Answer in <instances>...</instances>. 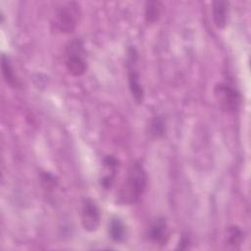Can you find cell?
<instances>
[{
    "label": "cell",
    "instance_id": "obj_5",
    "mask_svg": "<svg viewBox=\"0 0 251 251\" xmlns=\"http://www.w3.org/2000/svg\"><path fill=\"white\" fill-rule=\"evenodd\" d=\"M214 93L221 108L226 112H235L240 104V95L237 90L226 83H218Z\"/></svg>",
    "mask_w": 251,
    "mask_h": 251
},
{
    "label": "cell",
    "instance_id": "obj_13",
    "mask_svg": "<svg viewBox=\"0 0 251 251\" xmlns=\"http://www.w3.org/2000/svg\"><path fill=\"white\" fill-rule=\"evenodd\" d=\"M165 122L160 117H155L150 124V132L155 137H161L165 133Z\"/></svg>",
    "mask_w": 251,
    "mask_h": 251
},
{
    "label": "cell",
    "instance_id": "obj_4",
    "mask_svg": "<svg viewBox=\"0 0 251 251\" xmlns=\"http://www.w3.org/2000/svg\"><path fill=\"white\" fill-rule=\"evenodd\" d=\"M136 62H137V51L134 47L131 46L127 50V59H126L128 85L134 100L138 104H141L144 98V92L140 83L139 75L136 70Z\"/></svg>",
    "mask_w": 251,
    "mask_h": 251
},
{
    "label": "cell",
    "instance_id": "obj_11",
    "mask_svg": "<svg viewBox=\"0 0 251 251\" xmlns=\"http://www.w3.org/2000/svg\"><path fill=\"white\" fill-rule=\"evenodd\" d=\"M161 14V3L158 1H148L145 4V19L148 23H155Z\"/></svg>",
    "mask_w": 251,
    "mask_h": 251
},
{
    "label": "cell",
    "instance_id": "obj_10",
    "mask_svg": "<svg viewBox=\"0 0 251 251\" xmlns=\"http://www.w3.org/2000/svg\"><path fill=\"white\" fill-rule=\"evenodd\" d=\"M1 68H2V74L5 81L12 87H19L20 83L17 77L15 76L14 70L10 63V60L5 55H2V58H1Z\"/></svg>",
    "mask_w": 251,
    "mask_h": 251
},
{
    "label": "cell",
    "instance_id": "obj_14",
    "mask_svg": "<svg viewBox=\"0 0 251 251\" xmlns=\"http://www.w3.org/2000/svg\"><path fill=\"white\" fill-rule=\"evenodd\" d=\"M188 243H189V238L186 237V236H182L181 239H180V241H179L178 248H180V249L187 248V247H188Z\"/></svg>",
    "mask_w": 251,
    "mask_h": 251
},
{
    "label": "cell",
    "instance_id": "obj_2",
    "mask_svg": "<svg viewBox=\"0 0 251 251\" xmlns=\"http://www.w3.org/2000/svg\"><path fill=\"white\" fill-rule=\"evenodd\" d=\"M79 16L80 9L76 2H65L56 9L53 25L58 31L71 33L75 30Z\"/></svg>",
    "mask_w": 251,
    "mask_h": 251
},
{
    "label": "cell",
    "instance_id": "obj_9",
    "mask_svg": "<svg viewBox=\"0 0 251 251\" xmlns=\"http://www.w3.org/2000/svg\"><path fill=\"white\" fill-rule=\"evenodd\" d=\"M126 226L121 218L113 217L109 223V235L115 242H123L126 238Z\"/></svg>",
    "mask_w": 251,
    "mask_h": 251
},
{
    "label": "cell",
    "instance_id": "obj_8",
    "mask_svg": "<svg viewBox=\"0 0 251 251\" xmlns=\"http://www.w3.org/2000/svg\"><path fill=\"white\" fill-rule=\"evenodd\" d=\"M213 9V19L215 25L219 29H223L226 27L227 23V15H228V2L226 1H214L212 4Z\"/></svg>",
    "mask_w": 251,
    "mask_h": 251
},
{
    "label": "cell",
    "instance_id": "obj_7",
    "mask_svg": "<svg viewBox=\"0 0 251 251\" xmlns=\"http://www.w3.org/2000/svg\"><path fill=\"white\" fill-rule=\"evenodd\" d=\"M148 237L158 245H166L169 239L168 225L164 218H157L148 229Z\"/></svg>",
    "mask_w": 251,
    "mask_h": 251
},
{
    "label": "cell",
    "instance_id": "obj_1",
    "mask_svg": "<svg viewBox=\"0 0 251 251\" xmlns=\"http://www.w3.org/2000/svg\"><path fill=\"white\" fill-rule=\"evenodd\" d=\"M146 187V173L139 162L133 163L127 173L125 185L121 189L120 202L132 204L139 200Z\"/></svg>",
    "mask_w": 251,
    "mask_h": 251
},
{
    "label": "cell",
    "instance_id": "obj_12",
    "mask_svg": "<svg viewBox=\"0 0 251 251\" xmlns=\"http://www.w3.org/2000/svg\"><path fill=\"white\" fill-rule=\"evenodd\" d=\"M242 240H243L242 230L236 226H229V228L227 230V235H226V243L229 246L237 247L241 244Z\"/></svg>",
    "mask_w": 251,
    "mask_h": 251
},
{
    "label": "cell",
    "instance_id": "obj_3",
    "mask_svg": "<svg viewBox=\"0 0 251 251\" xmlns=\"http://www.w3.org/2000/svg\"><path fill=\"white\" fill-rule=\"evenodd\" d=\"M85 51L80 38H74L66 48V67L74 76H80L86 71Z\"/></svg>",
    "mask_w": 251,
    "mask_h": 251
},
{
    "label": "cell",
    "instance_id": "obj_6",
    "mask_svg": "<svg viewBox=\"0 0 251 251\" xmlns=\"http://www.w3.org/2000/svg\"><path fill=\"white\" fill-rule=\"evenodd\" d=\"M101 223V213L96 202L92 199H84L81 211V224L86 231L92 232L98 229Z\"/></svg>",
    "mask_w": 251,
    "mask_h": 251
}]
</instances>
